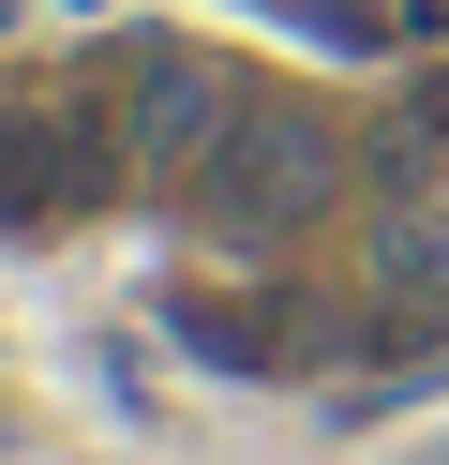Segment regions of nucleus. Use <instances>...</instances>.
I'll return each mask as SVG.
<instances>
[{"label": "nucleus", "instance_id": "obj_4", "mask_svg": "<svg viewBox=\"0 0 449 465\" xmlns=\"http://www.w3.org/2000/svg\"><path fill=\"white\" fill-rule=\"evenodd\" d=\"M359 315H375L389 361H449V211H405V195H359Z\"/></svg>", "mask_w": 449, "mask_h": 465}, {"label": "nucleus", "instance_id": "obj_5", "mask_svg": "<svg viewBox=\"0 0 449 465\" xmlns=\"http://www.w3.org/2000/svg\"><path fill=\"white\" fill-rule=\"evenodd\" d=\"M165 345L210 375H299L285 361V301L269 285H165Z\"/></svg>", "mask_w": 449, "mask_h": 465}, {"label": "nucleus", "instance_id": "obj_6", "mask_svg": "<svg viewBox=\"0 0 449 465\" xmlns=\"http://www.w3.org/2000/svg\"><path fill=\"white\" fill-rule=\"evenodd\" d=\"M419 465H449V435H434V450H419Z\"/></svg>", "mask_w": 449, "mask_h": 465}, {"label": "nucleus", "instance_id": "obj_3", "mask_svg": "<svg viewBox=\"0 0 449 465\" xmlns=\"http://www.w3.org/2000/svg\"><path fill=\"white\" fill-rule=\"evenodd\" d=\"M120 181H135V151H120V105L90 91V75L0 91V241H60V225H90Z\"/></svg>", "mask_w": 449, "mask_h": 465}, {"label": "nucleus", "instance_id": "obj_1", "mask_svg": "<svg viewBox=\"0 0 449 465\" xmlns=\"http://www.w3.org/2000/svg\"><path fill=\"white\" fill-rule=\"evenodd\" d=\"M345 195H359V121H345V105H315V91H269V75H255L239 135L165 195V211L195 225V241H225V255H255V271H269V255H299Z\"/></svg>", "mask_w": 449, "mask_h": 465}, {"label": "nucleus", "instance_id": "obj_2", "mask_svg": "<svg viewBox=\"0 0 449 465\" xmlns=\"http://www.w3.org/2000/svg\"><path fill=\"white\" fill-rule=\"evenodd\" d=\"M90 91L120 105V151H135V195H180L210 151L239 135V105H255V75L225 61V45H195V31H120V45H90Z\"/></svg>", "mask_w": 449, "mask_h": 465}]
</instances>
